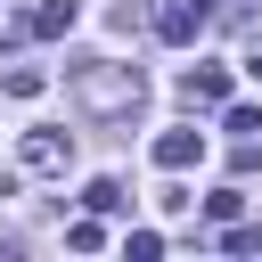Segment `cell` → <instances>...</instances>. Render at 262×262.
I'll return each mask as SVG.
<instances>
[{"instance_id": "7", "label": "cell", "mask_w": 262, "mask_h": 262, "mask_svg": "<svg viewBox=\"0 0 262 262\" xmlns=\"http://www.w3.org/2000/svg\"><path fill=\"white\" fill-rule=\"evenodd\" d=\"M82 205H90V213H123L131 196H123V180H90V188H82Z\"/></svg>"}, {"instance_id": "2", "label": "cell", "mask_w": 262, "mask_h": 262, "mask_svg": "<svg viewBox=\"0 0 262 262\" xmlns=\"http://www.w3.org/2000/svg\"><path fill=\"white\" fill-rule=\"evenodd\" d=\"M205 16H213V0H164V8H156V33L180 49V41H196V33H205Z\"/></svg>"}, {"instance_id": "5", "label": "cell", "mask_w": 262, "mask_h": 262, "mask_svg": "<svg viewBox=\"0 0 262 262\" xmlns=\"http://www.w3.org/2000/svg\"><path fill=\"white\" fill-rule=\"evenodd\" d=\"M74 16H82V0H41V8L25 16V33H33V41H57V33H74Z\"/></svg>"}, {"instance_id": "13", "label": "cell", "mask_w": 262, "mask_h": 262, "mask_svg": "<svg viewBox=\"0 0 262 262\" xmlns=\"http://www.w3.org/2000/svg\"><path fill=\"white\" fill-rule=\"evenodd\" d=\"M246 74H262V33H246V57H237Z\"/></svg>"}, {"instance_id": "1", "label": "cell", "mask_w": 262, "mask_h": 262, "mask_svg": "<svg viewBox=\"0 0 262 262\" xmlns=\"http://www.w3.org/2000/svg\"><path fill=\"white\" fill-rule=\"evenodd\" d=\"M139 98H147V74H139V66H115V57L74 66V106H82V115H131Z\"/></svg>"}, {"instance_id": "6", "label": "cell", "mask_w": 262, "mask_h": 262, "mask_svg": "<svg viewBox=\"0 0 262 262\" xmlns=\"http://www.w3.org/2000/svg\"><path fill=\"white\" fill-rule=\"evenodd\" d=\"M196 156H205V131H188V123H180V131H164V139H156V164H164V172H188V164H196Z\"/></svg>"}, {"instance_id": "10", "label": "cell", "mask_w": 262, "mask_h": 262, "mask_svg": "<svg viewBox=\"0 0 262 262\" xmlns=\"http://www.w3.org/2000/svg\"><path fill=\"white\" fill-rule=\"evenodd\" d=\"M237 205H246V188H213V196H205V213H213V221H237Z\"/></svg>"}, {"instance_id": "9", "label": "cell", "mask_w": 262, "mask_h": 262, "mask_svg": "<svg viewBox=\"0 0 262 262\" xmlns=\"http://www.w3.org/2000/svg\"><path fill=\"white\" fill-rule=\"evenodd\" d=\"M66 246H74V254H98L106 229H98V221H66Z\"/></svg>"}, {"instance_id": "4", "label": "cell", "mask_w": 262, "mask_h": 262, "mask_svg": "<svg viewBox=\"0 0 262 262\" xmlns=\"http://www.w3.org/2000/svg\"><path fill=\"white\" fill-rule=\"evenodd\" d=\"M180 98H188V106H229V66H196V74H180Z\"/></svg>"}, {"instance_id": "8", "label": "cell", "mask_w": 262, "mask_h": 262, "mask_svg": "<svg viewBox=\"0 0 262 262\" xmlns=\"http://www.w3.org/2000/svg\"><path fill=\"white\" fill-rule=\"evenodd\" d=\"M0 90H8V98H41V66H8Z\"/></svg>"}, {"instance_id": "12", "label": "cell", "mask_w": 262, "mask_h": 262, "mask_svg": "<svg viewBox=\"0 0 262 262\" xmlns=\"http://www.w3.org/2000/svg\"><path fill=\"white\" fill-rule=\"evenodd\" d=\"M123 254H139V262H156V254H164V237H156V229H131V237H123Z\"/></svg>"}, {"instance_id": "11", "label": "cell", "mask_w": 262, "mask_h": 262, "mask_svg": "<svg viewBox=\"0 0 262 262\" xmlns=\"http://www.w3.org/2000/svg\"><path fill=\"white\" fill-rule=\"evenodd\" d=\"M221 123H229V131H237V139H254V131H262V106H229V115H221Z\"/></svg>"}, {"instance_id": "3", "label": "cell", "mask_w": 262, "mask_h": 262, "mask_svg": "<svg viewBox=\"0 0 262 262\" xmlns=\"http://www.w3.org/2000/svg\"><path fill=\"white\" fill-rule=\"evenodd\" d=\"M74 164V131H25V172H66Z\"/></svg>"}]
</instances>
